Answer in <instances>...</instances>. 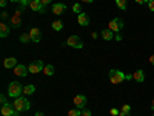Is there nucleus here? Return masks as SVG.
<instances>
[{
	"label": "nucleus",
	"mask_w": 154,
	"mask_h": 116,
	"mask_svg": "<svg viewBox=\"0 0 154 116\" xmlns=\"http://www.w3.org/2000/svg\"><path fill=\"white\" fill-rule=\"evenodd\" d=\"M108 79H109L111 84H122L123 81H126V74L123 71H120V70H116L114 68V70H109Z\"/></svg>",
	"instance_id": "obj_1"
},
{
	"label": "nucleus",
	"mask_w": 154,
	"mask_h": 116,
	"mask_svg": "<svg viewBox=\"0 0 154 116\" xmlns=\"http://www.w3.org/2000/svg\"><path fill=\"white\" fill-rule=\"evenodd\" d=\"M12 105H14V108L20 113V111H28L29 110V101L26 99V98H25V96H19V98H16L14 99V104H12Z\"/></svg>",
	"instance_id": "obj_2"
},
{
	"label": "nucleus",
	"mask_w": 154,
	"mask_h": 116,
	"mask_svg": "<svg viewBox=\"0 0 154 116\" xmlns=\"http://www.w3.org/2000/svg\"><path fill=\"white\" fill-rule=\"evenodd\" d=\"M22 92H23V88L19 82H11L9 87H8V93H9V98H19L22 96Z\"/></svg>",
	"instance_id": "obj_3"
},
{
	"label": "nucleus",
	"mask_w": 154,
	"mask_h": 116,
	"mask_svg": "<svg viewBox=\"0 0 154 116\" xmlns=\"http://www.w3.org/2000/svg\"><path fill=\"white\" fill-rule=\"evenodd\" d=\"M123 28V20L119 17H114L109 23H108V30H111L112 33H120V30Z\"/></svg>",
	"instance_id": "obj_4"
},
{
	"label": "nucleus",
	"mask_w": 154,
	"mask_h": 116,
	"mask_svg": "<svg viewBox=\"0 0 154 116\" xmlns=\"http://www.w3.org/2000/svg\"><path fill=\"white\" fill-rule=\"evenodd\" d=\"M66 45L68 47H72V48H77V50H80V48H83V40L79 37V36H69L68 37V40H66Z\"/></svg>",
	"instance_id": "obj_5"
},
{
	"label": "nucleus",
	"mask_w": 154,
	"mask_h": 116,
	"mask_svg": "<svg viewBox=\"0 0 154 116\" xmlns=\"http://www.w3.org/2000/svg\"><path fill=\"white\" fill-rule=\"evenodd\" d=\"M22 12H23V9L22 8H17L16 9V12H14V16L11 17V27L12 28H19L20 27V23H22Z\"/></svg>",
	"instance_id": "obj_6"
},
{
	"label": "nucleus",
	"mask_w": 154,
	"mask_h": 116,
	"mask_svg": "<svg viewBox=\"0 0 154 116\" xmlns=\"http://www.w3.org/2000/svg\"><path fill=\"white\" fill-rule=\"evenodd\" d=\"M43 68H45V63H43L42 60H38V59H37V60H32V62L29 63V67H28L29 73H32V74L43 71Z\"/></svg>",
	"instance_id": "obj_7"
},
{
	"label": "nucleus",
	"mask_w": 154,
	"mask_h": 116,
	"mask_svg": "<svg viewBox=\"0 0 154 116\" xmlns=\"http://www.w3.org/2000/svg\"><path fill=\"white\" fill-rule=\"evenodd\" d=\"M2 114L3 116H19V111L14 108V105L12 104H5V105H2Z\"/></svg>",
	"instance_id": "obj_8"
},
{
	"label": "nucleus",
	"mask_w": 154,
	"mask_h": 116,
	"mask_svg": "<svg viewBox=\"0 0 154 116\" xmlns=\"http://www.w3.org/2000/svg\"><path fill=\"white\" fill-rule=\"evenodd\" d=\"M72 102H74L75 108L83 110V108H85V105H86V102H88V99H86V96H83V95H77V96H74Z\"/></svg>",
	"instance_id": "obj_9"
},
{
	"label": "nucleus",
	"mask_w": 154,
	"mask_h": 116,
	"mask_svg": "<svg viewBox=\"0 0 154 116\" xmlns=\"http://www.w3.org/2000/svg\"><path fill=\"white\" fill-rule=\"evenodd\" d=\"M28 73H29L28 67H25L23 63H17V65L14 67V74H16V76H19V77H25Z\"/></svg>",
	"instance_id": "obj_10"
},
{
	"label": "nucleus",
	"mask_w": 154,
	"mask_h": 116,
	"mask_svg": "<svg viewBox=\"0 0 154 116\" xmlns=\"http://www.w3.org/2000/svg\"><path fill=\"white\" fill-rule=\"evenodd\" d=\"M29 8L32 11H35V12H45L46 11L45 6L40 3V0H31V2H29Z\"/></svg>",
	"instance_id": "obj_11"
},
{
	"label": "nucleus",
	"mask_w": 154,
	"mask_h": 116,
	"mask_svg": "<svg viewBox=\"0 0 154 116\" xmlns=\"http://www.w3.org/2000/svg\"><path fill=\"white\" fill-rule=\"evenodd\" d=\"M77 22H79L80 27H88L89 25V16L86 14V12H80L79 17H77Z\"/></svg>",
	"instance_id": "obj_12"
},
{
	"label": "nucleus",
	"mask_w": 154,
	"mask_h": 116,
	"mask_svg": "<svg viewBox=\"0 0 154 116\" xmlns=\"http://www.w3.org/2000/svg\"><path fill=\"white\" fill-rule=\"evenodd\" d=\"M29 34H31V40L32 42H40V39H42V33H40V30L38 28H31V31H29Z\"/></svg>",
	"instance_id": "obj_13"
},
{
	"label": "nucleus",
	"mask_w": 154,
	"mask_h": 116,
	"mask_svg": "<svg viewBox=\"0 0 154 116\" xmlns=\"http://www.w3.org/2000/svg\"><path fill=\"white\" fill-rule=\"evenodd\" d=\"M133 79L136 82H145V71L143 70H136L133 73Z\"/></svg>",
	"instance_id": "obj_14"
},
{
	"label": "nucleus",
	"mask_w": 154,
	"mask_h": 116,
	"mask_svg": "<svg viewBox=\"0 0 154 116\" xmlns=\"http://www.w3.org/2000/svg\"><path fill=\"white\" fill-rule=\"evenodd\" d=\"M65 9H66V5L65 3H54L53 5V12L54 14H63V12H65Z\"/></svg>",
	"instance_id": "obj_15"
},
{
	"label": "nucleus",
	"mask_w": 154,
	"mask_h": 116,
	"mask_svg": "<svg viewBox=\"0 0 154 116\" xmlns=\"http://www.w3.org/2000/svg\"><path fill=\"white\" fill-rule=\"evenodd\" d=\"M17 65V59L16 57H8V59H5V62H3V67L5 68H14Z\"/></svg>",
	"instance_id": "obj_16"
},
{
	"label": "nucleus",
	"mask_w": 154,
	"mask_h": 116,
	"mask_svg": "<svg viewBox=\"0 0 154 116\" xmlns=\"http://www.w3.org/2000/svg\"><path fill=\"white\" fill-rule=\"evenodd\" d=\"M8 34H9V25L2 22L0 23V37H6Z\"/></svg>",
	"instance_id": "obj_17"
},
{
	"label": "nucleus",
	"mask_w": 154,
	"mask_h": 116,
	"mask_svg": "<svg viewBox=\"0 0 154 116\" xmlns=\"http://www.w3.org/2000/svg\"><path fill=\"white\" fill-rule=\"evenodd\" d=\"M100 34H102V37H103V40H111V39H114V33L111 30H103Z\"/></svg>",
	"instance_id": "obj_18"
},
{
	"label": "nucleus",
	"mask_w": 154,
	"mask_h": 116,
	"mask_svg": "<svg viewBox=\"0 0 154 116\" xmlns=\"http://www.w3.org/2000/svg\"><path fill=\"white\" fill-rule=\"evenodd\" d=\"M34 92H35V87H34L32 84H29V85H25V87H23V95H26V96L32 95Z\"/></svg>",
	"instance_id": "obj_19"
},
{
	"label": "nucleus",
	"mask_w": 154,
	"mask_h": 116,
	"mask_svg": "<svg viewBox=\"0 0 154 116\" xmlns=\"http://www.w3.org/2000/svg\"><path fill=\"white\" fill-rule=\"evenodd\" d=\"M51 27H53L54 31H62L63 30V22L62 20H54L53 23H51Z\"/></svg>",
	"instance_id": "obj_20"
},
{
	"label": "nucleus",
	"mask_w": 154,
	"mask_h": 116,
	"mask_svg": "<svg viewBox=\"0 0 154 116\" xmlns=\"http://www.w3.org/2000/svg\"><path fill=\"white\" fill-rule=\"evenodd\" d=\"M19 39H20L22 44H28V42L31 40V34H29V33H23V34H20Z\"/></svg>",
	"instance_id": "obj_21"
},
{
	"label": "nucleus",
	"mask_w": 154,
	"mask_h": 116,
	"mask_svg": "<svg viewBox=\"0 0 154 116\" xmlns=\"http://www.w3.org/2000/svg\"><path fill=\"white\" fill-rule=\"evenodd\" d=\"M43 73H45L46 76H53V74H54V67H53V65H45Z\"/></svg>",
	"instance_id": "obj_22"
},
{
	"label": "nucleus",
	"mask_w": 154,
	"mask_h": 116,
	"mask_svg": "<svg viewBox=\"0 0 154 116\" xmlns=\"http://www.w3.org/2000/svg\"><path fill=\"white\" fill-rule=\"evenodd\" d=\"M82 114V110L80 108H71L68 111V116H80Z\"/></svg>",
	"instance_id": "obj_23"
},
{
	"label": "nucleus",
	"mask_w": 154,
	"mask_h": 116,
	"mask_svg": "<svg viewBox=\"0 0 154 116\" xmlns=\"http://www.w3.org/2000/svg\"><path fill=\"white\" fill-rule=\"evenodd\" d=\"M116 5H117L120 9H126V0H116Z\"/></svg>",
	"instance_id": "obj_24"
},
{
	"label": "nucleus",
	"mask_w": 154,
	"mask_h": 116,
	"mask_svg": "<svg viewBox=\"0 0 154 116\" xmlns=\"http://www.w3.org/2000/svg\"><path fill=\"white\" fill-rule=\"evenodd\" d=\"M72 11L77 12V14H80V12H82V5H80V3H75V5L72 6Z\"/></svg>",
	"instance_id": "obj_25"
},
{
	"label": "nucleus",
	"mask_w": 154,
	"mask_h": 116,
	"mask_svg": "<svg viewBox=\"0 0 154 116\" xmlns=\"http://www.w3.org/2000/svg\"><path fill=\"white\" fill-rule=\"evenodd\" d=\"M29 2H31V0H19V5H20L19 8H22V9H23L26 5H29Z\"/></svg>",
	"instance_id": "obj_26"
},
{
	"label": "nucleus",
	"mask_w": 154,
	"mask_h": 116,
	"mask_svg": "<svg viewBox=\"0 0 154 116\" xmlns=\"http://www.w3.org/2000/svg\"><path fill=\"white\" fill-rule=\"evenodd\" d=\"M120 111H126V113H130V111H131V105H130V104H125V105L122 107V110H120Z\"/></svg>",
	"instance_id": "obj_27"
},
{
	"label": "nucleus",
	"mask_w": 154,
	"mask_h": 116,
	"mask_svg": "<svg viewBox=\"0 0 154 116\" xmlns=\"http://www.w3.org/2000/svg\"><path fill=\"white\" fill-rule=\"evenodd\" d=\"M80 116H91V110H88V108H83L82 110V114Z\"/></svg>",
	"instance_id": "obj_28"
},
{
	"label": "nucleus",
	"mask_w": 154,
	"mask_h": 116,
	"mask_svg": "<svg viewBox=\"0 0 154 116\" xmlns=\"http://www.w3.org/2000/svg\"><path fill=\"white\" fill-rule=\"evenodd\" d=\"M146 5H148V8H149V11H152V12H154V0H149V2H148Z\"/></svg>",
	"instance_id": "obj_29"
},
{
	"label": "nucleus",
	"mask_w": 154,
	"mask_h": 116,
	"mask_svg": "<svg viewBox=\"0 0 154 116\" xmlns=\"http://www.w3.org/2000/svg\"><path fill=\"white\" fill-rule=\"evenodd\" d=\"M109 113H111L112 116H117V114H120V111H119L117 108H111V110H109Z\"/></svg>",
	"instance_id": "obj_30"
},
{
	"label": "nucleus",
	"mask_w": 154,
	"mask_h": 116,
	"mask_svg": "<svg viewBox=\"0 0 154 116\" xmlns=\"http://www.w3.org/2000/svg\"><path fill=\"white\" fill-rule=\"evenodd\" d=\"M0 102H2V105H5V104H8V101H6V96H0Z\"/></svg>",
	"instance_id": "obj_31"
},
{
	"label": "nucleus",
	"mask_w": 154,
	"mask_h": 116,
	"mask_svg": "<svg viewBox=\"0 0 154 116\" xmlns=\"http://www.w3.org/2000/svg\"><path fill=\"white\" fill-rule=\"evenodd\" d=\"M51 2H53V0H40V3H42L43 6H46V5H49Z\"/></svg>",
	"instance_id": "obj_32"
},
{
	"label": "nucleus",
	"mask_w": 154,
	"mask_h": 116,
	"mask_svg": "<svg viewBox=\"0 0 154 116\" xmlns=\"http://www.w3.org/2000/svg\"><path fill=\"white\" fill-rule=\"evenodd\" d=\"M148 2H149V0H136V3H139V5H145Z\"/></svg>",
	"instance_id": "obj_33"
},
{
	"label": "nucleus",
	"mask_w": 154,
	"mask_h": 116,
	"mask_svg": "<svg viewBox=\"0 0 154 116\" xmlns=\"http://www.w3.org/2000/svg\"><path fill=\"white\" fill-rule=\"evenodd\" d=\"M6 3H8V0H0V6H2V8H5Z\"/></svg>",
	"instance_id": "obj_34"
},
{
	"label": "nucleus",
	"mask_w": 154,
	"mask_h": 116,
	"mask_svg": "<svg viewBox=\"0 0 154 116\" xmlns=\"http://www.w3.org/2000/svg\"><path fill=\"white\" fill-rule=\"evenodd\" d=\"M114 39H116L117 42H120V40H122V36H120V34H114Z\"/></svg>",
	"instance_id": "obj_35"
},
{
	"label": "nucleus",
	"mask_w": 154,
	"mask_h": 116,
	"mask_svg": "<svg viewBox=\"0 0 154 116\" xmlns=\"http://www.w3.org/2000/svg\"><path fill=\"white\" fill-rule=\"evenodd\" d=\"M119 116H131V114H130V113H126V111H120Z\"/></svg>",
	"instance_id": "obj_36"
},
{
	"label": "nucleus",
	"mask_w": 154,
	"mask_h": 116,
	"mask_svg": "<svg viewBox=\"0 0 154 116\" xmlns=\"http://www.w3.org/2000/svg\"><path fill=\"white\" fill-rule=\"evenodd\" d=\"M149 63H151V65H154V54L149 56Z\"/></svg>",
	"instance_id": "obj_37"
},
{
	"label": "nucleus",
	"mask_w": 154,
	"mask_h": 116,
	"mask_svg": "<svg viewBox=\"0 0 154 116\" xmlns=\"http://www.w3.org/2000/svg\"><path fill=\"white\" fill-rule=\"evenodd\" d=\"M82 2H83V3H93L94 0H82Z\"/></svg>",
	"instance_id": "obj_38"
},
{
	"label": "nucleus",
	"mask_w": 154,
	"mask_h": 116,
	"mask_svg": "<svg viewBox=\"0 0 154 116\" xmlns=\"http://www.w3.org/2000/svg\"><path fill=\"white\" fill-rule=\"evenodd\" d=\"M97 36H99L97 33H91V37H93V39H97Z\"/></svg>",
	"instance_id": "obj_39"
},
{
	"label": "nucleus",
	"mask_w": 154,
	"mask_h": 116,
	"mask_svg": "<svg viewBox=\"0 0 154 116\" xmlns=\"http://www.w3.org/2000/svg\"><path fill=\"white\" fill-rule=\"evenodd\" d=\"M6 17H8V14H6V12H2V19H3V20H5V19H6Z\"/></svg>",
	"instance_id": "obj_40"
},
{
	"label": "nucleus",
	"mask_w": 154,
	"mask_h": 116,
	"mask_svg": "<svg viewBox=\"0 0 154 116\" xmlns=\"http://www.w3.org/2000/svg\"><path fill=\"white\" fill-rule=\"evenodd\" d=\"M35 116H43V113H42V111H37V113H35Z\"/></svg>",
	"instance_id": "obj_41"
},
{
	"label": "nucleus",
	"mask_w": 154,
	"mask_h": 116,
	"mask_svg": "<svg viewBox=\"0 0 154 116\" xmlns=\"http://www.w3.org/2000/svg\"><path fill=\"white\" fill-rule=\"evenodd\" d=\"M151 110H154V99H152V104H151Z\"/></svg>",
	"instance_id": "obj_42"
},
{
	"label": "nucleus",
	"mask_w": 154,
	"mask_h": 116,
	"mask_svg": "<svg viewBox=\"0 0 154 116\" xmlns=\"http://www.w3.org/2000/svg\"><path fill=\"white\" fill-rule=\"evenodd\" d=\"M11 2H17V3H19V0H11Z\"/></svg>",
	"instance_id": "obj_43"
}]
</instances>
